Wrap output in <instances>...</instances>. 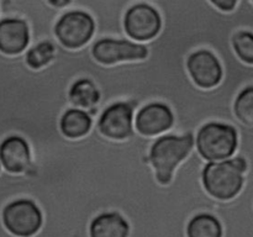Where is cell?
Segmentation results:
<instances>
[{"mask_svg": "<svg viewBox=\"0 0 253 237\" xmlns=\"http://www.w3.org/2000/svg\"><path fill=\"white\" fill-rule=\"evenodd\" d=\"M195 148V133L183 135L166 132L156 136L148 151V162L161 185L172 183L177 168L189 157Z\"/></svg>", "mask_w": 253, "mask_h": 237, "instance_id": "6da1fadb", "label": "cell"}, {"mask_svg": "<svg viewBox=\"0 0 253 237\" xmlns=\"http://www.w3.org/2000/svg\"><path fill=\"white\" fill-rule=\"evenodd\" d=\"M249 162L242 155L216 162H205L202 170V184L210 197L217 200H231L241 193Z\"/></svg>", "mask_w": 253, "mask_h": 237, "instance_id": "7a4b0ae2", "label": "cell"}, {"mask_svg": "<svg viewBox=\"0 0 253 237\" xmlns=\"http://www.w3.org/2000/svg\"><path fill=\"white\" fill-rule=\"evenodd\" d=\"M239 148V132L232 125L208 121L195 133V150L205 162L231 158Z\"/></svg>", "mask_w": 253, "mask_h": 237, "instance_id": "3957f363", "label": "cell"}, {"mask_svg": "<svg viewBox=\"0 0 253 237\" xmlns=\"http://www.w3.org/2000/svg\"><path fill=\"white\" fill-rule=\"evenodd\" d=\"M53 32L64 48L81 49L93 40L95 21L84 10H64L54 24Z\"/></svg>", "mask_w": 253, "mask_h": 237, "instance_id": "277c9868", "label": "cell"}, {"mask_svg": "<svg viewBox=\"0 0 253 237\" xmlns=\"http://www.w3.org/2000/svg\"><path fill=\"white\" fill-rule=\"evenodd\" d=\"M90 43L91 56L103 66L143 61L150 54L148 42H136L130 39L103 37L96 41H90Z\"/></svg>", "mask_w": 253, "mask_h": 237, "instance_id": "5b68a950", "label": "cell"}, {"mask_svg": "<svg viewBox=\"0 0 253 237\" xmlns=\"http://www.w3.org/2000/svg\"><path fill=\"white\" fill-rule=\"evenodd\" d=\"M1 222L12 236L32 237L42 227L43 215L34 200L20 198L11 200L2 207Z\"/></svg>", "mask_w": 253, "mask_h": 237, "instance_id": "8992f818", "label": "cell"}, {"mask_svg": "<svg viewBox=\"0 0 253 237\" xmlns=\"http://www.w3.org/2000/svg\"><path fill=\"white\" fill-rule=\"evenodd\" d=\"M123 25L127 39L136 42H150L162 30V16L151 4L136 2L126 10Z\"/></svg>", "mask_w": 253, "mask_h": 237, "instance_id": "52a82bcc", "label": "cell"}, {"mask_svg": "<svg viewBox=\"0 0 253 237\" xmlns=\"http://www.w3.org/2000/svg\"><path fill=\"white\" fill-rule=\"evenodd\" d=\"M135 113V109L127 101H115L101 111L94 123L104 137L114 141H125L138 133L133 126Z\"/></svg>", "mask_w": 253, "mask_h": 237, "instance_id": "ba28073f", "label": "cell"}, {"mask_svg": "<svg viewBox=\"0 0 253 237\" xmlns=\"http://www.w3.org/2000/svg\"><path fill=\"white\" fill-rule=\"evenodd\" d=\"M190 79L202 89H212L221 83L224 68L216 54L208 48L192 52L185 62Z\"/></svg>", "mask_w": 253, "mask_h": 237, "instance_id": "9c48e42d", "label": "cell"}, {"mask_svg": "<svg viewBox=\"0 0 253 237\" xmlns=\"http://www.w3.org/2000/svg\"><path fill=\"white\" fill-rule=\"evenodd\" d=\"M174 125L172 109L162 101H151L138 109L133 118V126L140 135L156 137L169 132Z\"/></svg>", "mask_w": 253, "mask_h": 237, "instance_id": "30bf717a", "label": "cell"}, {"mask_svg": "<svg viewBox=\"0 0 253 237\" xmlns=\"http://www.w3.org/2000/svg\"><path fill=\"white\" fill-rule=\"evenodd\" d=\"M1 168L10 174H24L32 163L30 145L24 137L11 135L0 142Z\"/></svg>", "mask_w": 253, "mask_h": 237, "instance_id": "8fae6325", "label": "cell"}, {"mask_svg": "<svg viewBox=\"0 0 253 237\" xmlns=\"http://www.w3.org/2000/svg\"><path fill=\"white\" fill-rule=\"evenodd\" d=\"M30 46V27L25 20L5 17L0 20V52L6 56L24 53Z\"/></svg>", "mask_w": 253, "mask_h": 237, "instance_id": "7c38bea8", "label": "cell"}, {"mask_svg": "<svg viewBox=\"0 0 253 237\" xmlns=\"http://www.w3.org/2000/svg\"><path fill=\"white\" fill-rule=\"evenodd\" d=\"M68 100L72 106L88 111L93 121L98 120L103 111L101 93L98 85L89 78H78L68 89Z\"/></svg>", "mask_w": 253, "mask_h": 237, "instance_id": "4fadbf2b", "label": "cell"}, {"mask_svg": "<svg viewBox=\"0 0 253 237\" xmlns=\"http://www.w3.org/2000/svg\"><path fill=\"white\" fill-rule=\"evenodd\" d=\"M89 237H128L130 225L118 211H104L89 222Z\"/></svg>", "mask_w": 253, "mask_h": 237, "instance_id": "5bb4252c", "label": "cell"}, {"mask_svg": "<svg viewBox=\"0 0 253 237\" xmlns=\"http://www.w3.org/2000/svg\"><path fill=\"white\" fill-rule=\"evenodd\" d=\"M93 123L94 121L88 111L71 106L59 118V130L64 137L79 140L90 132Z\"/></svg>", "mask_w": 253, "mask_h": 237, "instance_id": "9a60e30c", "label": "cell"}, {"mask_svg": "<svg viewBox=\"0 0 253 237\" xmlns=\"http://www.w3.org/2000/svg\"><path fill=\"white\" fill-rule=\"evenodd\" d=\"M187 237H222V224L215 215L199 212L192 216L185 227Z\"/></svg>", "mask_w": 253, "mask_h": 237, "instance_id": "2e32d148", "label": "cell"}, {"mask_svg": "<svg viewBox=\"0 0 253 237\" xmlns=\"http://www.w3.org/2000/svg\"><path fill=\"white\" fill-rule=\"evenodd\" d=\"M234 115L242 125L253 127V85H246L237 93L232 104Z\"/></svg>", "mask_w": 253, "mask_h": 237, "instance_id": "e0dca14e", "label": "cell"}, {"mask_svg": "<svg viewBox=\"0 0 253 237\" xmlns=\"http://www.w3.org/2000/svg\"><path fill=\"white\" fill-rule=\"evenodd\" d=\"M231 47L240 61L253 66V31L239 30L235 32L231 37Z\"/></svg>", "mask_w": 253, "mask_h": 237, "instance_id": "ac0fdd59", "label": "cell"}, {"mask_svg": "<svg viewBox=\"0 0 253 237\" xmlns=\"http://www.w3.org/2000/svg\"><path fill=\"white\" fill-rule=\"evenodd\" d=\"M240 0H209L210 4L222 12H231L239 5Z\"/></svg>", "mask_w": 253, "mask_h": 237, "instance_id": "d6986e66", "label": "cell"}, {"mask_svg": "<svg viewBox=\"0 0 253 237\" xmlns=\"http://www.w3.org/2000/svg\"><path fill=\"white\" fill-rule=\"evenodd\" d=\"M74 0H46L47 4L49 6L54 7V9L58 10H69L71 9L72 4H73Z\"/></svg>", "mask_w": 253, "mask_h": 237, "instance_id": "ffe728a7", "label": "cell"}, {"mask_svg": "<svg viewBox=\"0 0 253 237\" xmlns=\"http://www.w3.org/2000/svg\"><path fill=\"white\" fill-rule=\"evenodd\" d=\"M1 169H2V168H1V163H0V172H1Z\"/></svg>", "mask_w": 253, "mask_h": 237, "instance_id": "44dd1931", "label": "cell"}, {"mask_svg": "<svg viewBox=\"0 0 253 237\" xmlns=\"http://www.w3.org/2000/svg\"><path fill=\"white\" fill-rule=\"evenodd\" d=\"M250 1H251V2H252V4H253V0H250Z\"/></svg>", "mask_w": 253, "mask_h": 237, "instance_id": "7402d4cb", "label": "cell"}]
</instances>
